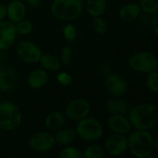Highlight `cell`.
Returning a JSON list of instances; mask_svg holds the SVG:
<instances>
[{
    "mask_svg": "<svg viewBox=\"0 0 158 158\" xmlns=\"http://www.w3.org/2000/svg\"><path fill=\"white\" fill-rule=\"evenodd\" d=\"M105 151L112 156H119L128 151V139L125 135L114 133L105 142Z\"/></svg>",
    "mask_w": 158,
    "mask_h": 158,
    "instance_id": "obj_10",
    "label": "cell"
},
{
    "mask_svg": "<svg viewBox=\"0 0 158 158\" xmlns=\"http://www.w3.org/2000/svg\"><path fill=\"white\" fill-rule=\"evenodd\" d=\"M107 122L109 129L117 134L127 135L132 129L129 118L123 115H110Z\"/></svg>",
    "mask_w": 158,
    "mask_h": 158,
    "instance_id": "obj_14",
    "label": "cell"
},
{
    "mask_svg": "<svg viewBox=\"0 0 158 158\" xmlns=\"http://www.w3.org/2000/svg\"><path fill=\"white\" fill-rule=\"evenodd\" d=\"M128 115L131 126L136 130L149 131L158 123L157 106L153 103L139 104L130 108Z\"/></svg>",
    "mask_w": 158,
    "mask_h": 158,
    "instance_id": "obj_1",
    "label": "cell"
},
{
    "mask_svg": "<svg viewBox=\"0 0 158 158\" xmlns=\"http://www.w3.org/2000/svg\"><path fill=\"white\" fill-rule=\"evenodd\" d=\"M19 108L13 103L4 102L0 104V129L6 131L17 130L21 123Z\"/></svg>",
    "mask_w": 158,
    "mask_h": 158,
    "instance_id": "obj_4",
    "label": "cell"
},
{
    "mask_svg": "<svg viewBox=\"0 0 158 158\" xmlns=\"http://www.w3.org/2000/svg\"><path fill=\"white\" fill-rule=\"evenodd\" d=\"M128 64L134 70L144 74L157 70V58L155 54L148 51L131 55L129 57Z\"/></svg>",
    "mask_w": 158,
    "mask_h": 158,
    "instance_id": "obj_6",
    "label": "cell"
},
{
    "mask_svg": "<svg viewBox=\"0 0 158 158\" xmlns=\"http://www.w3.org/2000/svg\"><path fill=\"white\" fill-rule=\"evenodd\" d=\"M48 74L44 69H34L32 70L27 79V83L31 89H41L44 87L48 82Z\"/></svg>",
    "mask_w": 158,
    "mask_h": 158,
    "instance_id": "obj_17",
    "label": "cell"
},
{
    "mask_svg": "<svg viewBox=\"0 0 158 158\" xmlns=\"http://www.w3.org/2000/svg\"><path fill=\"white\" fill-rule=\"evenodd\" d=\"M26 2L28 3L29 6H31L32 7H37L41 5L42 0H26Z\"/></svg>",
    "mask_w": 158,
    "mask_h": 158,
    "instance_id": "obj_34",
    "label": "cell"
},
{
    "mask_svg": "<svg viewBox=\"0 0 158 158\" xmlns=\"http://www.w3.org/2000/svg\"><path fill=\"white\" fill-rule=\"evenodd\" d=\"M91 105L90 103L83 99L78 98L70 101L65 108V115L73 121H79L90 114Z\"/></svg>",
    "mask_w": 158,
    "mask_h": 158,
    "instance_id": "obj_8",
    "label": "cell"
},
{
    "mask_svg": "<svg viewBox=\"0 0 158 158\" xmlns=\"http://www.w3.org/2000/svg\"><path fill=\"white\" fill-rule=\"evenodd\" d=\"M71 57H72V50L69 46H65L61 50V55H60V59L63 65H69L71 62Z\"/></svg>",
    "mask_w": 158,
    "mask_h": 158,
    "instance_id": "obj_30",
    "label": "cell"
},
{
    "mask_svg": "<svg viewBox=\"0 0 158 158\" xmlns=\"http://www.w3.org/2000/svg\"><path fill=\"white\" fill-rule=\"evenodd\" d=\"M106 0H87L86 2V10L93 18L102 16L106 9Z\"/></svg>",
    "mask_w": 158,
    "mask_h": 158,
    "instance_id": "obj_21",
    "label": "cell"
},
{
    "mask_svg": "<svg viewBox=\"0 0 158 158\" xmlns=\"http://www.w3.org/2000/svg\"><path fill=\"white\" fill-rule=\"evenodd\" d=\"M56 80H57V81H58L61 85H63V86H69V85H70V84L72 83V81H73L72 76H71L69 73L64 72V71L59 72V73L57 74Z\"/></svg>",
    "mask_w": 158,
    "mask_h": 158,
    "instance_id": "obj_31",
    "label": "cell"
},
{
    "mask_svg": "<svg viewBox=\"0 0 158 158\" xmlns=\"http://www.w3.org/2000/svg\"><path fill=\"white\" fill-rule=\"evenodd\" d=\"M15 27H16L17 33L20 34V35H28L33 30L32 22L31 20H29V19H26L25 18L19 20L18 22H16Z\"/></svg>",
    "mask_w": 158,
    "mask_h": 158,
    "instance_id": "obj_24",
    "label": "cell"
},
{
    "mask_svg": "<svg viewBox=\"0 0 158 158\" xmlns=\"http://www.w3.org/2000/svg\"><path fill=\"white\" fill-rule=\"evenodd\" d=\"M139 6L142 11L147 14L158 12V0H140Z\"/></svg>",
    "mask_w": 158,
    "mask_h": 158,
    "instance_id": "obj_27",
    "label": "cell"
},
{
    "mask_svg": "<svg viewBox=\"0 0 158 158\" xmlns=\"http://www.w3.org/2000/svg\"><path fill=\"white\" fill-rule=\"evenodd\" d=\"M153 19H152V29L155 32L156 35L158 33V12H156L153 14Z\"/></svg>",
    "mask_w": 158,
    "mask_h": 158,
    "instance_id": "obj_32",
    "label": "cell"
},
{
    "mask_svg": "<svg viewBox=\"0 0 158 158\" xmlns=\"http://www.w3.org/2000/svg\"><path fill=\"white\" fill-rule=\"evenodd\" d=\"M83 153V157L85 158H103L106 156L105 149L98 144H91L86 147Z\"/></svg>",
    "mask_w": 158,
    "mask_h": 158,
    "instance_id": "obj_23",
    "label": "cell"
},
{
    "mask_svg": "<svg viewBox=\"0 0 158 158\" xmlns=\"http://www.w3.org/2000/svg\"><path fill=\"white\" fill-rule=\"evenodd\" d=\"M77 136L85 142H94L103 135V127L99 120L94 118H84L78 121L75 130Z\"/></svg>",
    "mask_w": 158,
    "mask_h": 158,
    "instance_id": "obj_5",
    "label": "cell"
},
{
    "mask_svg": "<svg viewBox=\"0 0 158 158\" xmlns=\"http://www.w3.org/2000/svg\"><path fill=\"white\" fill-rule=\"evenodd\" d=\"M82 0H55L51 6L52 15L59 20H73L83 9Z\"/></svg>",
    "mask_w": 158,
    "mask_h": 158,
    "instance_id": "obj_3",
    "label": "cell"
},
{
    "mask_svg": "<svg viewBox=\"0 0 158 158\" xmlns=\"http://www.w3.org/2000/svg\"><path fill=\"white\" fill-rule=\"evenodd\" d=\"M15 23L10 20L0 21V50L9 48L17 38Z\"/></svg>",
    "mask_w": 158,
    "mask_h": 158,
    "instance_id": "obj_12",
    "label": "cell"
},
{
    "mask_svg": "<svg viewBox=\"0 0 158 158\" xmlns=\"http://www.w3.org/2000/svg\"><path fill=\"white\" fill-rule=\"evenodd\" d=\"M105 88L113 97H122L128 91V83L118 74H110L106 78Z\"/></svg>",
    "mask_w": 158,
    "mask_h": 158,
    "instance_id": "obj_11",
    "label": "cell"
},
{
    "mask_svg": "<svg viewBox=\"0 0 158 158\" xmlns=\"http://www.w3.org/2000/svg\"><path fill=\"white\" fill-rule=\"evenodd\" d=\"M26 7L22 1L13 0L6 6V17L8 20L16 23L25 18Z\"/></svg>",
    "mask_w": 158,
    "mask_h": 158,
    "instance_id": "obj_16",
    "label": "cell"
},
{
    "mask_svg": "<svg viewBox=\"0 0 158 158\" xmlns=\"http://www.w3.org/2000/svg\"><path fill=\"white\" fill-rule=\"evenodd\" d=\"M59 158H83V153L80 149L74 146H65L63 150L58 154Z\"/></svg>",
    "mask_w": 158,
    "mask_h": 158,
    "instance_id": "obj_25",
    "label": "cell"
},
{
    "mask_svg": "<svg viewBox=\"0 0 158 158\" xmlns=\"http://www.w3.org/2000/svg\"><path fill=\"white\" fill-rule=\"evenodd\" d=\"M82 1H83V0H82Z\"/></svg>",
    "mask_w": 158,
    "mask_h": 158,
    "instance_id": "obj_35",
    "label": "cell"
},
{
    "mask_svg": "<svg viewBox=\"0 0 158 158\" xmlns=\"http://www.w3.org/2000/svg\"><path fill=\"white\" fill-rule=\"evenodd\" d=\"M54 137L56 143L60 146H68L74 143L77 138V133L73 129H60Z\"/></svg>",
    "mask_w": 158,
    "mask_h": 158,
    "instance_id": "obj_20",
    "label": "cell"
},
{
    "mask_svg": "<svg viewBox=\"0 0 158 158\" xmlns=\"http://www.w3.org/2000/svg\"><path fill=\"white\" fill-rule=\"evenodd\" d=\"M18 81V76L14 69L0 64V91L7 92L16 86Z\"/></svg>",
    "mask_w": 158,
    "mask_h": 158,
    "instance_id": "obj_13",
    "label": "cell"
},
{
    "mask_svg": "<svg viewBox=\"0 0 158 158\" xmlns=\"http://www.w3.org/2000/svg\"><path fill=\"white\" fill-rule=\"evenodd\" d=\"M146 86L154 94L158 92V72L157 70L150 72L147 74L146 78Z\"/></svg>",
    "mask_w": 158,
    "mask_h": 158,
    "instance_id": "obj_28",
    "label": "cell"
},
{
    "mask_svg": "<svg viewBox=\"0 0 158 158\" xmlns=\"http://www.w3.org/2000/svg\"><path fill=\"white\" fill-rule=\"evenodd\" d=\"M55 137L48 131L34 133L28 141L29 147L37 153H46L55 146Z\"/></svg>",
    "mask_w": 158,
    "mask_h": 158,
    "instance_id": "obj_7",
    "label": "cell"
},
{
    "mask_svg": "<svg viewBox=\"0 0 158 158\" xmlns=\"http://www.w3.org/2000/svg\"><path fill=\"white\" fill-rule=\"evenodd\" d=\"M128 139V150L137 158L154 157L153 153L155 148V136L145 130H135Z\"/></svg>",
    "mask_w": 158,
    "mask_h": 158,
    "instance_id": "obj_2",
    "label": "cell"
},
{
    "mask_svg": "<svg viewBox=\"0 0 158 158\" xmlns=\"http://www.w3.org/2000/svg\"><path fill=\"white\" fill-rule=\"evenodd\" d=\"M39 62L46 71H57L61 67L60 60L51 54H43Z\"/></svg>",
    "mask_w": 158,
    "mask_h": 158,
    "instance_id": "obj_22",
    "label": "cell"
},
{
    "mask_svg": "<svg viewBox=\"0 0 158 158\" xmlns=\"http://www.w3.org/2000/svg\"><path fill=\"white\" fill-rule=\"evenodd\" d=\"M92 28L96 34L103 35L107 31V22L101 17H94L92 22Z\"/></svg>",
    "mask_w": 158,
    "mask_h": 158,
    "instance_id": "obj_26",
    "label": "cell"
},
{
    "mask_svg": "<svg viewBox=\"0 0 158 158\" xmlns=\"http://www.w3.org/2000/svg\"><path fill=\"white\" fill-rule=\"evenodd\" d=\"M66 116L60 111H53L49 113L44 120V126L49 131H57L64 126Z\"/></svg>",
    "mask_w": 158,
    "mask_h": 158,
    "instance_id": "obj_18",
    "label": "cell"
},
{
    "mask_svg": "<svg viewBox=\"0 0 158 158\" xmlns=\"http://www.w3.org/2000/svg\"><path fill=\"white\" fill-rule=\"evenodd\" d=\"M142 9L139 4L136 3H129L123 6L119 10V18L124 21H133L139 18L141 15Z\"/></svg>",
    "mask_w": 158,
    "mask_h": 158,
    "instance_id": "obj_19",
    "label": "cell"
},
{
    "mask_svg": "<svg viewBox=\"0 0 158 158\" xmlns=\"http://www.w3.org/2000/svg\"><path fill=\"white\" fill-rule=\"evenodd\" d=\"M16 52L18 56L24 62L32 64L39 62L43 53L40 47L32 42L23 41L18 44Z\"/></svg>",
    "mask_w": 158,
    "mask_h": 158,
    "instance_id": "obj_9",
    "label": "cell"
},
{
    "mask_svg": "<svg viewBox=\"0 0 158 158\" xmlns=\"http://www.w3.org/2000/svg\"><path fill=\"white\" fill-rule=\"evenodd\" d=\"M6 17V6L0 4V21L4 20Z\"/></svg>",
    "mask_w": 158,
    "mask_h": 158,
    "instance_id": "obj_33",
    "label": "cell"
},
{
    "mask_svg": "<svg viewBox=\"0 0 158 158\" xmlns=\"http://www.w3.org/2000/svg\"><path fill=\"white\" fill-rule=\"evenodd\" d=\"M63 35L67 41H69V42L74 41L77 36L76 27L72 24H66L63 28Z\"/></svg>",
    "mask_w": 158,
    "mask_h": 158,
    "instance_id": "obj_29",
    "label": "cell"
},
{
    "mask_svg": "<svg viewBox=\"0 0 158 158\" xmlns=\"http://www.w3.org/2000/svg\"><path fill=\"white\" fill-rule=\"evenodd\" d=\"M106 109L110 115H128L130 111L129 104L121 97H111L106 102Z\"/></svg>",
    "mask_w": 158,
    "mask_h": 158,
    "instance_id": "obj_15",
    "label": "cell"
}]
</instances>
